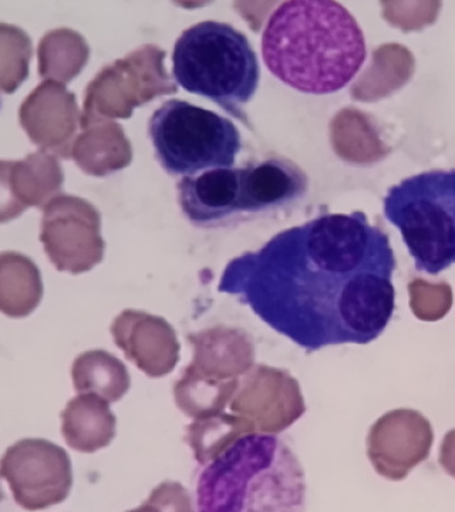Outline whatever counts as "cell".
<instances>
[{
    "instance_id": "8fae6325",
    "label": "cell",
    "mask_w": 455,
    "mask_h": 512,
    "mask_svg": "<svg viewBox=\"0 0 455 512\" xmlns=\"http://www.w3.org/2000/svg\"><path fill=\"white\" fill-rule=\"evenodd\" d=\"M232 409L255 417L265 433H275L298 419L305 407L295 380L278 370L259 367L246 377Z\"/></svg>"
},
{
    "instance_id": "30bf717a",
    "label": "cell",
    "mask_w": 455,
    "mask_h": 512,
    "mask_svg": "<svg viewBox=\"0 0 455 512\" xmlns=\"http://www.w3.org/2000/svg\"><path fill=\"white\" fill-rule=\"evenodd\" d=\"M308 175L286 158H269L242 167V211L245 218L285 210L308 194Z\"/></svg>"
},
{
    "instance_id": "52a82bcc",
    "label": "cell",
    "mask_w": 455,
    "mask_h": 512,
    "mask_svg": "<svg viewBox=\"0 0 455 512\" xmlns=\"http://www.w3.org/2000/svg\"><path fill=\"white\" fill-rule=\"evenodd\" d=\"M0 474L16 504L29 511L63 503L72 490V461L52 441L23 439L3 454Z\"/></svg>"
},
{
    "instance_id": "7c38bea8",
    "label": "cell",
    "mask_w": 455,
    "mask_h": 512,
    "mask_svg": "<svg viewBox=\"0 0 455 512\" xmlns=\"http://www.w3.org/2000/svg\"><path fill=\"white\" fill-rule=\"evenodd\" d=\"M380 426L382 474L393 480H401L430 454L433 430L426 417L413 410H397L387 414L380 421Z\"/></svg>"
},
{
    "instance_id": "ba28073f",
    "label": "cell",
    "mask_w": 455,
    "mask_h": 512,
    "mask_svg": "<svg viewBox=\"0 0 455 512\" xmlns=\"http://www.w3.org/2000/svg\"><path fill=\"white\" fill-rule=\"evenodd\" d=\"M182 214L195 227H227L244 220L242 168H214L177 184Z\"/></svg>"
},
{
    "instance_id": "9a60e30c",
    "label": "cell",
    "mask_w": 455,
    "mask_h": 512,
    "mask_svg": "<svg viewBox=\"0 0 455 512\" xmlns=\"http://www.w3.org/2000/svg\"><path fill=\"white\" fill-rule=\"evenodd\" d=\"M74 389L93 393L109 403L119 402L130 389L126 365L106 350H89L76 357L72 367Z\"/></svg>"
},
{
    "instance_id": "8992f818",
    "label": "cell",
    "mask_w": 455,
    "mask_h": 512,
    "mask_svg": "<svg viewBox=\"0 0 455 512\" xmlns=\"http://www.w3.org/2000/svg\"><path fill=\"white\" fill-rule=\"evenodd\" d=\"M148 133L158 163L173 177L234 167L242 147L231 120L184 100L165 101L155 110Z\"/></svg>"
},
{
    "instance_id": "4fadbf2b",
    "label": "cell",
    "mask_w": 455,
    "mask_h": 512,
    "mask_svg": "<svg viewBox=\"0 0 455 512\" xmlns=\"http://www.w3.org/2000/svg\"><path fill=\"white\" fill-rule=\"evenodd\" d=\"M47 221L45 237L49 254L60 269L82 271L96 264L101 255V241L97 224L87 212H79L77 205L69 210L62 208Z\"/></svg>"
},
{
    "instance_id": "9c48e42d",
    "label": "cell",
    "mask_w": 455,
    "mask_h": 512,
    "mask_svg": "<svg viewBox=\"0 0 455 512\" xmlns=\"http://www.w3.org/2000/svg\"><path fill=\"white\" fill-rule=\"evenodd\" d=\"M114 342L147 376H167L180 360V343L163 319L140 312H124L111 328Z\"/></svg>"
},
{
    "instance_id": "3957f363",
    "label": "cell",
    "mask_w": 455,
    "mask_h": 512,
    "mask_svg": "<svg viewBox=\"0 0 455 512\" xmlns=\"http://www.w3.org/2000/svg\"><path fill=\"white\" fill-rule=\"evenodd\" d=\"M305 474L298 457L272 433H246L215 457L197 481L202 512L299 511Z\"/></svg>"
},
{
    "instance_id": "277c9868",
    "label": "cell",
    "mask_w": 455,
    "mask_h": 512,
    "mask_svg": "<svg viewBox=\"0 0 455 512\" xmlns=\"http://www.w3.org/2000/svg\"><path fill=\"white\" fill-rule=\"evenodd\" d=\"M173 76L185 92L214 101L246 121L242 109L258 90L261 70L244 33L228 23L205 20L184 30L175 42Z\"/></svg>"
},
{
    "instance_id": "ac0fdd59",
    "label": "cell",
    "mask_w": 455,
    "mask_h": 512,
    "mask_svg": "<svg viewBox=\"0 0 455 512\" xmlns=\"http://www.w3.org/2000/svg\"><path fill=\"white\" fill-rule=\"evenodd\" d=\"M251 431L252 427L242 419L229 416L204 417L188 426L185 441L190 444L198 463L208 464L238 437Z\"/></svg>"
},
{
    "instance_id": "d6986e66",
    "label": "cell",
    "mask_w": 455,
    "mask_h": 512,
    "mask_svg": "<svg viewBox=\"0 0 455 512\" xmlns=\"http://www.w3.org/2000/svg\"><path fill=\"white\" fill-rule=\"evenodd\" d=\"M411 308L416 316L424 320L443 318L453 303L451 288L447 284L431 285L424 281H414L410 285Z\"/></svg>"
},
{
    "instance_id": "6da1fadb",
    "label": "cell",
    "mask_w": 455,
    "mask_h": 512,
    "mask_svg": "<svg viewBox=\"0 0 455 512\" xmlns=\"http://www.w3.org/2000/svg\"><path fill=\"white\" fill-rule=\"evenodd\" d=\"M390 239L366 214H323L232 259L218 291L306 350L369 345L396 309Z\"/></svg>"
},
{
    "instance_id": "ffe728a7",
    "label": "cell",
    "mask_w": 455,
    "mask_h": 512,
    "mask_svg": "<svg viewBox=\"0 0 455 512\" xmlns=\"http://www.w3.org/2000/svg\"><path fill=\"white\" fill-rule=\"evenodd\" d=\"M440 463L450 476L455 477V430L450 431L444 439Z\"/></svg>"
},
{
    "instance_id": "7a4b0ae2",
    "label": "cell",
    "mask_w": 455,
    "mask_h": 512,
    "mask_svg": "<svg viewBox=\"0 0 455 512\" xmlns=\"http://www.w3.org/2000/svg\"><path fill=\"white\" fill-rule=\"evenodd\" d=\"M262 59L286 86L325 96L349 86L366 62L364 33L355 16L332 0H289L269 16Z\"/></svg>"
},
{
    "instance_id": "5bb4252c",
    "label": "cell",
    "mask_w": 455,
    "mask_h": 512,
    "mask_svg": "<svg viewBox=\"0 0 455 512\" xmlns=\"http://www.w3.org/2000/svg\"><path fill=\"white\" fill-rule=\"evenodd\" d=\"M117 419L110 404L93 393H79L62 412V434L67 446L80 453H96L116 437Z\"/></svg>"
},
{
    "instance_id": "2e32d148",
    "label": "cell",
    "mask_w": 455,
    "mask_h": 512,
    "mask_svg": "<svg viewBox=\"0 0 455 512\" xmlns=\"http://www.w3.org/2000/svg\"><path fill=\"white\" fill-rule=\"evenodd\" d=\"M194 345V360L191 367L208 377L228 376L242 372L252 362V349L244 340L231 333L217 330L191 336Z\"/></svg>"
},
{
    "instance_id": "5b68a950",
    "label": "cell",
    "mask_w": 455,
    "mask_h": 512,
    "mask_svg": "<svg viewBox=\"0 0 455 512\" xmlns=\"http://www.w3.org/2000/svg\"><path fill=\"white\" fill-rule=\"evenodd\" d=\"M383 211L400 229L417 271L438 275L455 264V168L426 171L394 185Z\"/></svg>"
},
{
    "instance_id": "e0dca14e",
    "label": "cell",
    "mask_w": 455,
    "mask_h": 512,
    "mask_svg": "<svg viewBox=\"0 0 455 512\" xmlns=\"http://www.w3.org/2000/svg\"><path fill=\"white\" fill-rule=\"evenodd\" d=\"M234 389V382H217L214 377L201 375L188 366L184 376L175 383V403L191 419H204L221 412Z\"/></svg>"
}]
</instances>
